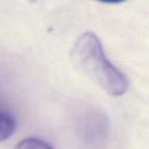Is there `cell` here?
I'll return each mask as SVG.
<instances>
[{
	"label": "cell",
	"instance_id": "obj_1",
	"mask_svg": "<svg viewBox=\"0 0 149 149\" xmlns=\"http://www.w3.org/2000/svg\"><path fill=\"white\" fill-rule=\"evenodd\" d=\"M70 58L74 68L111 96H122L129 88L124 72L107 59L99 38L83 33L74 43Z\"/></svg>",
	"mask_w": 149,
	"mask_h": 149
},
{
	"label": "cell",
	"instance_id": "obj_2",
	"mask_svg": "<svg viewBox=\"0 0 149 149\" xmlns=\"http://www.w3.org/2000/svg\"><path fill=\"white\" fill-rule=\"evenodd\" d=\"M17 130V120L11 113L0 109V142L9 139Z\"/></svg>",
	"mask_w": 149,
	"mask_h": 149
},
{
	"label": "cell",
	"instance_id": "obj_3",
	"mask_svg": "<svg viewBox=\"0 0 149 149\" xmlns=\"http://www.w3.org/2000/svg\"><path fill=\"white\" fill-rule=\"evenodd\" d=\"M13 149H54L51 145L45 140L35 137L23 139L19 141Z\"/></svg>",
	"mask_w": 149,
	"mask_h": 149
}]
</instances>
